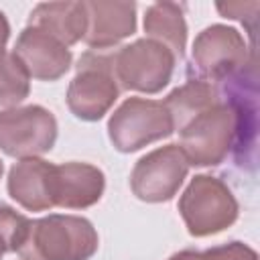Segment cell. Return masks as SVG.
Returning a JSON list of instances; mask_svg holds the SVG:
<instances>
[{
  "mask_svg": "<svg viewBox=\"0 0 260 260\" xmlns=\"http://www.w3.org/2000/svg\"><path fill=\"white\" fill-rule=\"evenodd\" d=\"M98 250V232L79 215L53 213L30 221L18 250L22 260H89Z\"/></svg>",
  "mask_w": 260,
  "mask_h": 260,
  "instance_id": "1",
  "label": "cell"
},
{
  "mask_svg": "<svg viewBox=\"0 0 260 260\" xmlns=\"http://www.w3.org/2000/svg\"><path fill=\"white\" fill-rule=\"evenodd\" d=\"M120 87L114 75V53L91 49L81 55L77 73L67 89L69 110L87 122L100 120L118 100Z\"/></svg>",
  "mask_w": 260,
  "mask_h": 260,
  "instance_id": "2",
  "label": "cell"
},
{
  "mask_svg": "<svg viewBox=\"0 0 260 260\" xmlns=\"http://www.w3.org/2000/svg\"><path fill=\"white\" fill-rule=\"evenodd\" d=\"M181 217L191 236H211L230 228L238 217V201L223 181L197 175L179 199Z\"/></svg>",
  "mask_w": 260,
  "mask_h": 260,
  "instance_id": "3",
  "label": "cell"
},
{
  "mask_svg": "<svg viewBox=\"0 0 260 260\" xmlns=\"http://www.w3.org/2000/svg\"><path fill=\"white\" fill-rule=\"evenodd\" d=\"M173 118L165 102L128 98L110 118L108 134L120 152H134L173 134Z\"/></svg>",
  "mask_w": 260,
  "mask_h": 260,
  "instance_id": "4",
  "label": "cell"
},
{
  "mask_svg": "<svg viewBox=\"0 0 260 260\" xmlns=\"http://www.w3.org/2000/svg\"><path fill=\"white\" fill-rule=\"evenodd\" d=\"M258 75L256 59H250L242 69L221 79L217 95L228 104L236 118L234 158L238 165H254L256 156V126H258Z\"/></svg>",
  "mask_w": 260,
  "mask_h": 260,
  "instance_id": "5",
  "label": "cell"
},
{
  "mask_svg": "<svg viewBox=\"0 0 260 260\" xmlns=\"http://www.w3.org/2000/svg\"><path fill=\"white\" fill-rule=\"evenodd\" d=\"M236 134V118L228 104L221 100L197 114L181 130V150L187 156L189 165L195 167H213L219 165L232 144Z\"/></svg>",
  "mask_w": 260,
  "mask_h": 260,
  "instance_id": "6",
  "label": "cell"
},
{
  "mask_svg": "<svg viewBox=\"0 0 260 260\" xmlns=\"http://www.w3.org/2000/svg\"><path fill=\"white\" fill-rule=\"evenodd\" d=\"M175 55L152 39H138L114 53V75L124 89L156 93L173 75Z\"/></svg>",
  "mask_w": 260,
  "mask_h": 260,
  "instance_id": "7",
  "label": "cell"
},
{
  "mask_svg": "<svg viewBox=\"0 0 260 260\" xmlns=\"http://www.w3.org/2000/svg\"><path fill=\"white\" fill-rule=\"evenodd\" d=\"M57 140L55 116L43 106L0 110V148L8 156L32 158L49 152Z\"/></svg>",
  "mask_w": 260,
  "mask_h": 260,
  "instance_id": "8",
  "label": "cell"
},
{
  "mask_svg": "<svg viewBox=\"0 0 260 260\" xmlns=\"http://www.w3.org/2000/svg\"><path fill=\"white\" fill-rule=\"evenodd\" d=\"M189 171V160L179 144L160 146L142 156L130 177L132 191L148 203L169 201L183 185Z\"/></svg>",
  "mask_w": 260,
  "mask_h": 260,
  "instance_id": "9",
  "label": "cell"
},
{
  "mask_svg": "<svg viewBox=\"0 0 260 260\" xmlns=\"http://www.w3.org/2000/svg\"><path fill=\"white\" fill-rule=\"evenodd\" d=\"M250 59H256L254 51L248 53L244 37L225 24L207 26L193 43V65L203 81H221Z\"/></svg>",
  "mask_w": 260,
  "mask_h": 260,
  "instance_id": "10",
  "label": "cell"
},
{
  "mask_svg": "<svg viewBox=\"0 0 260 260\" xmlns=\"http://www.w3.org/2000/svg\"><path fill=\"white\" fill-rule=\"evenodd\" d=\"M14 55L22 61L30 77L43 81L59 79L71 65V51L47 30L30 24L20 32Z\"/></svg>",
  "mask_w": 260,
  "mask_h": 260,
  "instance_id": "11",
  "label": "cell"
},
{
  "mask_svg": "<svg viewBox=\"0 0 260 260\" xmlns=\"http://www.w3.org/2000/svg\"><path fill=\"white\" fill-rule=\"evenodd\" d=\"M104 173L87 162L55 165L53 203L65 209H85L100 201L104 193Z\"/></svg>",
  "mask_w": 260,
  "mask_h": 260,
  "instance_id": "12",
  "label": "cell"
},
{
  "mask_svg": "<svg viewBox=\"0 0 260 260\" xmlns=\"http://www.w3.org/2000/svg\"><path fill=\"white\" fill-rule=\"evenodd\" d=\"M87 47L106 51L118 41L130 37L136 28V4L132 2H85Z\"/></svg>",
  "mask_w": 260,
  "mask_h": 260,
  "instance_id": "13",
  "label": "cell"
},
{
  "mask_svg": "<svg viewBox=\"0 0 260 260\" xmlns=\"http://www.w3.org/2000/svg\"><path fill=\"white\" fill-rule=\"evenodd\" d=\"M53 171L55 165L43 158H22L8 173V193L28 211H45L53 203Z\"/></svg>",
  "mask_w": 260,
  "mask_h": 260,
  "instance_id": "14",
  "label": "cell"
},
{
  "mask_svg": "<svg viewBox=\"0 0 260 260\" xmlns=\"http://www.w3.org/2000/svg\"><path fill=\"white\" fill-rule=\"evenodd\" d=\"M28 24L47 30L65 47L75 45L85 37L87 30V10L85 2H45L39 4L30 16Z\"/></svg>",
  "mask_w": 260,
  "mask_h": 260,
  "instance_id": "15",
  "label": "cell"
},
{
  "mask_svg": "<svg viewBox=\"0 0 260 260\" xmlns=\"http://www.w3.org/2000/svg\"><path fill=\"white\" fill-rule=\"evenodd\" d=\"M144 30L152 41L165 45L175 57H183L187 43V24L179 4H152L144 16Z\"/></svg>",
  "mask_w": 260,
  "mask_h": 260,
  "instance_id": "16",
  "label": "cell"
},
{
  "mask_svg": "<svg viewBox=\"0 0 260 260\" xmlns=\"http://www.w3.org/2000/svg\"><path fill=\"white\" fill-rule=\"evenodd\" d=\"M217 102H219L217 89L209 81L189 79L185 85L169 93V98L165 100V106L173 118V128L181 132L197 114L215 106Z\"/></svg>",
  "mask_w": 260,
  "mask_h": 260,
  "instance_id": "17",
  "label": "cell"
},
{
  "mask_svg": "<svg viewBox=\"0 0 260 260\" xmlns=\"http://www.w3.org/2000/svg\"><path fill=\"white\" fill-rule=\"evenodd\" d=\"M30 75L22 61L0 47V106L20 104L30 89Z\"/></svg>",
  "mask_w": 260,
  "mask_h": 260,
  "instance_id": "18",
  "label": "cell"
},
{
  "mask_svg": "<svg viewBox=\"0 0 260 260\" xmlns=\"http://www.w3.org/2000/svg\"><path fill=\"white\" fill-rule=\"evenodd\" d=\"M30 219L16 213L6 203H0V246L4 252H18L26 234Z\"/></svg>",
  "mask_w": 260,
  "mask_h": 260,
  "instance_id": "19",
  "label": "cell"
},
{
  "mask_svg": "<svg viewBox=\"0 0 260 260\" xmlns=\"http://www.w3.org/2000/svg\"><path fill=\"white\" fill-rule=\"evenodd\" d=\"M260 2H217V10L228 18H238L248 24V32L254 45V30H256V14H258Z\"/></svg>",
  "mask_w": 260,
  "mask_h": 260,
  "instance_id": "20",
  "label": "cell"
},
{
  "mask_svg": "<svg viewBox=\"0 0 260 260\" xmlns=\"http://www.w3.org/2000/svg\"><path fill=\"white\" fill-rule=\"evenodd\" d=\"M201 256L203 260H258L256 252L242 242H230L223 246L209 248L201 252Z\"/></svg>",
  "mask_w": 260,
  "mask_h": 260,
  "instance_id": "21",
  "label": "cell"
},
{
  "mask_svg": "<svg viewBox=\"0 0 260 260\" xmlns=\"http://www.w3.org/2000/svg\"><path fill=\"white\" fill-rule=\"evenodd\" d=\"M169 260H203V256L197 250H183V252L173 254Z\"/></svg>",
  "mask_w": 260,
  "mask_h": 260,
  "instance_id": "22",
  "label": "cell"
},
{
  "mask_svg": "<svg viewBox=\"0 0 260 260\" xmlns=\"http://www.w3.org/2000/svg\"><path fill=\"white\" fill-rule=\"evenodd\" d=\"M8 37H10V26H8L6 16L0 12V47H4V43L8 41Z\"/></svg>",
  "mask_w": 260,
  "mask_h": 260,
  "instance_id": "23",
  "label": "cell"
},
{
  "mask_svg": "<svg viewBox=\"0 0 260 260\" xmlns=\"http://www.w3.org/2000/svg\"><path fill=\"white\" fill-rule=\"evenodd\" d=\"M2 171H4V167H2V160H0V177H2Z\"/></svg>",
  "mask_w": 260,
  "mask_h": 260,
  "instance_id": "24",
  "label": "cell"
},
{
  "mask_svg": "<svg viewBox=\"0 0 260 260\" xmlns=\"http://www.w3.org/2000/svg\"><path fill=\"white\" fill-rule=\"evenodd\" d=\"M2 256H4V250H2V248H0V260H2Z\"/></svg>",
  "mask_w": 260,
  "mask_h": 260,
  "instance_id": "25",
  "label": "cell"
}]
</instances>
